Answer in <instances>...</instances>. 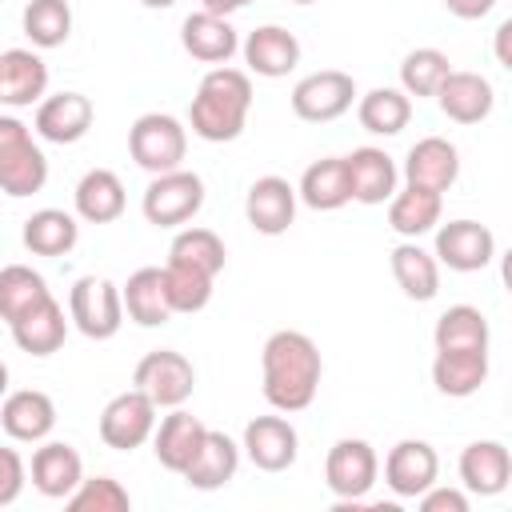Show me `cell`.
Here are the masks:
<instances>
[{
	"label": "cell",
	"mask_w": 512,
	"mask_h": 512,
	"mask_svg": "<svg viewBox=\"0 0 512 512\" xmlns=\"http://www.w3.org/2000/svg\"><path fill=\"white\" fill-rule=\"evenodd\" d=\"M252 112V76L228 64H216L204 72L192 104H188V124L192 136L208 144H228L244 132Z\"/></svg>",
	"instance_id": "cell-2"
},
{
	"label": "cell",
	"mask_w": 512,
	"mask_h": 512,
	"mask_svg": "<svg viewBox=\"0 0 512 512\" xmlns=\"http://www.w3.org/2000/svg\"><path fill=\"white\" fill-rule=\"evenodd\" d=\"M204 208V180L188 168H172L148 180L140 212L156 228H184Z\"/></svg>",
	"instance_id": "cell-6"
},
{
	"label": "cell",
	"mask_w": 512,
	"mask_h": 512,
	"mask_svg": "<svg viewBox=\"0 0 512 512\" xmlns=\"http://www.w3.org/2000/svg\"><path fill=\"white\" fill-rule=\"evenodd\" d=\"M432 344L436 352H456V348H476V352H488L492 344V328H488V316L472 304H452L436 316V328H432Z\"/></svg>",
	"instance_id": "cell-35"
},
{
	"label": "cell",
	"mask_w": 512,
	"mask_h": 512,
	"mask_svg": "<svg viewBox=\"0 0 512 512\" xmlns=\"http://www.w3.org/2000/svg\"><path fill=\"white\" fill-rule=\"evenodd\" d=\"M376 480H380V456H376V448L368 440L344 436V440H336L328 448V456H324V484L336 496V508L360 504L372 492Z\"/></svg>",
	"instance_id": "cell-5"
},
{
	"label": "cell",
	"mask_w": 512,
	"mask_h": 512,
	"mask_svg": "<svg viewBox=\"0 0 512 512\" xmlns=\"http://www.w3.org/2000/svg\"><path fill=\"white\" fill-rule=\"evenodd\" d=\"M204 432H208V424L200 416L184 412V404L180 408H168V416L156 420V428H152V452H156L160 468H168V472L180 476L192 464V456L200 452Z\"/></svg>",
	"instance_id": "cell-19"
},
{
	"label": "cell",
	"mask_w": 512,
	"mask_h": 512,
	"mask_svg": "<svg viewBox=\"0 0 512 512\" xmlns=\"http://www.w3.org/2000/svg\"><path fill=\"white\" fill-rule=\"evenodd\" d=\"M452 72V60L440 48H412L400 60V92L404 96H436L440 80Z\"/></svg>",
	"instance_id": "cell-41"
},
{
	"label": "cell",
	"mask_w": 512,
	"mask_h": 512,
	"mask_svg": "<svg viewBox=\"0 0 512 512\" xmlns=\"http://www.w3.org/2000/svg\"><path fill=\"white\" fill-rule=\"evenodd\" d=\"M444 8L456 16V20H480L496 8V0H444Z\"/></svg>",
	"instance_id": "cell-45"
},
{
	"label": "cell",
	"mask_w": 512,
	"mask_h": 512,
	"mask_svg": "<svg viewBox=\"0 0 512 512\" xmlns=\"http://www.w3.org/2000/svg\"><path fill=\"white\" fill-rule=\"evenodd\" d=\"M68 320L88 340H112L124 324L120 284H112L108 276H80L68 292Z\"/></svg>",
	"instance_id": "cell-7"
},
{
	"label": "cell",
	"mask_w": 512,
	"mask_h": 512,
	"mask_svg": "<svg viewBox=\"0 0 512 512\" xmlns=\"http://www.w3.org/2000/svg\"><path fill=\"white\" fill-rule=\"evenodd\" d=\"M160 272H164V300H168L172 316H192V312H204L208 308L216 276L196 272V268L176 264V260H168Z\"/></svg>",
	"instance_id": "cell-38"
},
{
	"label": "cell",
	"mask_w": 512,
	"mask_h": 512,
	"mask_svg": "<svg viewBox=\"0 0 512 512\" xmlns=\"http://www.w3.org/2000/svg\"><path fill=\"white\" fill-rule=\"evenodd\" d=\"M48 184V156L36 144L32 128L16 116H0V192L32 196Z\"/></svg>",
	"instance_id": "cell-3"
},
{
	"label": "cell",
	"mask_w": 512,
	"mask_h": 512,
	"mask_svg": "<svg viewBox=\"0 0 512 512\" xmlns=\"http://www.w3.org/2000/svg\"><path fill=\"white\" fill-rule=\"evenodd\" d=\"M124 180L112 172V168H88L80 180H76V192H72V208H76V220L84 224H112L124 216Z\"/></svg>",
	"instance_id": "cell-26"
},
{
	"label": "cell",
	"mask_w": 512,
	"mask_h": 512,
	"mask_svg": "<svg viewBox=\"0 0 512 512\" xmlns=\"http://www.w3.org/2000/svg\"><path fill=\"white\" fill-rule=\"evenodd\" d=\"M20 28L32 40V48H60L72 36V8L68 0H28Z\"/></svg>",
	"instance_id": "cell-39"
},
{
	"label": "cell",
	"mask_w": 512,
	"mask_h": 512,
	"mask_svg": "<svg viewBox=\"0 0 512 512\" xmlns=\"http://www.w3.org/2000/svg\"><path fill=\"white\" fill-rule=\"evenodd\" d=\"M432 100L440 104V112H444L448 120H456V124H480V120H488V116H492L496 92H492L488 76H480V72H464V68H452V72L440 80V88H436V96H432Z\"/></svg>",
	"instance_id": "cell-18"
},
{
	"label": "cell",
	"mask_w": 512,
	"mask_h": 512,
	"mask_svg": "<svg viewBox=\"0 0 512 512\" xmlns=\"http://www.w3.org/2000/svg\"><path fill=\"white\" fill-rule=\"evenodd\" d=\"M48 92V64L32 48H8L0 52V104L4 108H28L40 104Z\"/></svg>",
	"instance_id": "cell-23"
},
{
	"label": "cell",
	"mask_w": 512,
	"mask_h": 512,
	"mask_svg": "<svg viewBox=\"0 0 512 512\" xmlns=\"http://www.w3.org/2000/svg\"><path fill=\"white\" fill-rule=\"evenodd\" d=\"M240 52H244L248 72L264 76V80H280L300 64V40H296V32H288L280 24L252 28L248 40L240 44Z\"/></svg>",
	"instance_id": "cell-22"
},
{
	"label": "cell",
	"mask_w": 512,
	"mask_h": 512,
	"mask_svg": "<svg viewBox=\"0 0 512 512\" xmlns=\"http://www.w3.org/2000/svg\"><path fill=\"white\" fill-rule=\"evenodd\" d=\"M32 488L48 500H68L72 488L84 480V460L68 440H40V448L32 452L28 464Z\"/></svg>",
	"instance_id": "cell-17"
},
{
	"label": "cell",
	"mask_w": 512,
	"mask_h": 512,
	"mask_svg": "<svg viewBox=\"0 0 512 512\" xmlns=\"http://www.w3.org/2000/svg\"><path fill=\"white\" fill-rule=\"evenodd\" d=\"M4 392H8V364L0 360V396H4Z\"/></svg>",
	"instance_id": "cell-49"
},
{
	"label": "cell",
	"mask_w": 512,
	"mask_h": 512,
	"mask_svg": "<svg viewBox=\"0 0 512 512\" xmlns=\"http://www.w3.org/2000/svg\"><path fill=\"white\" fill-rule=\"evenodd\" d=\"M244 220L260 236H284L296 220V188L284 176H260L244 192Z\"/></svg>",
	"instance_id": "cell-15"
},
{
	"label": "cell",
	"mask_w": 512,
	"mask_h": 512,
	"mask_svg": "<svg viewBox=\"0 0 512 512\" xmlns=\"http://www.w3.org/2000/svg\"><path fill=\"white\" fill-rule=\"evenodd\" d=\"M440 476V456L428 440H396L384 456V484L392 488V496L400 500H416L424 488H432Z\"/></svg>",
	"instance_id": "cell-12"
},
{
	"label": "cell",
	"mask_w": 512,
	"mask_h": 512,
	"mask_svg": "<svg viewBox=\"0 0 512 512\" xmlns=\"http://www.w3.org/2000/svg\"><path fill=\"white\" fill-rule=\"evenodd\" d=\"M344 168H348V184H352V200L356 204H388V196L396 192L400 184V168L396 160L384 152V148H352L344 156Z\"/></svg>",
	"instance_id": "cell-20"
},
{
	"label": "cell",
	"mask_w": 512,
	"mask_h": 512,
	"mask_svg": "<svg viewBox=\"0 0 512 512\" xmlns=\"http://www.w3.org/2000/svg\"><path fill=\"white\" fill-rule=\"evenodd\" d=\"M64 504L72 512H128L132 496L116 476H84Z\"/></svg>",
	"instance_id": "cell-42"
},
{
	"label": "cell",
	"mask_w": 512,
	"mask_h": 512,
	"mask_svg": "<svg viewBox=\"0 0 512 512\" xmlns=\"http://www.w3.org/2000/svg\"><path fill=\"white\" fill-rule=\"evenodd\" d=\"M432 384L440 396H452V400L476 396L488 384V352H476V348L436 352L432 356Z\"/></svg>",
	"instance_id": "cell-30"
},
{
	"label": "cell",
	"mask_w": 512,
	"mask_h": 512,
	"mask_svg": "<svg viewBox=\"0 0 512 512\" xmlns=\"http://www.w3.org/2000/svg\"><path fill=\"white\" fill-rule=\"evenodd\" d=\"M512 480V456L504 440H472L460 452V484L472 496H500Z\"/></svg>",
	"instance_id": "cell-25"
},
{
	"label": "cell",
	"mask_w": 512,
	"mask_h": 512,
	"mask_svg": "<svg viewBox=\"0 0 512 512\" xmlns=\"http://www.w3.org/2000/svg\"><path fill=\"white\" fill-rule=\"evenodd\" d=\"M456 176H460V152L444 136H424L404 156V180L416 184V188L448 192L456 184Z\"/></svg>",
	"instance_id": "cell-24"
},
{
	"label": "cell",
	"mask_w": 512,
	"mask_h": 512,
	"mask_svg": "<svg viewBox=\"0 0 512 512\" xmlns=\"http://www.w3.org/2000/svg\"><path fill=\"white\" fill-rule=\"evenodd\" d=\"M508 36H512V24L504 20V24L496 28V60H500V68H512V56H508Z\"/></svg>",
	"instance_id": "cell-47"
},
{
	"label": "cell",
	"mask_w": 512,
	"mask_h": 512,
	"mask_svg": "<svg viewBox=\"0 0 512 512\" xmlns=\"http://www.w3.org/2000/svg\"><path fill=\"white\" fill-rule=\"evenodd\" d=\"M92 120H96V108L84 92H56V96H44L36 104L32 128L48 144H76L88 136Z\"/></svg>",
	"instance_id": "cell-14"
},
{
	"label": "cell",
	"mask_w": 512,
	"mask_h": 512,
	"mask_svg": "<svg viewBox=\"0 0 512 512\" xmlns=\"http://www.w3.org/2000/svg\"><path fill=\"white\" fill-rule=\"evenodd\" d=\"M240 448L260 472H288L300 456V436L284 416H252L244 424Z\"/></svg>",
	"instance_id": "cell-13"
},
{
	"label": "cell",
	"mask_w": 512,
	"mask_h": 512,
	"mask_svg": "<svg viewBox=\"0 0 512 512\" xmlns=\"http://www.w3.org/2000/svg\"><path fill=\"white\" fill-rule=\"evenodd\" d=\"M440 212H444V192H432V188L404 184L388 196V228L404 240L432 232L440 224Z\"/></svg>",
	"instance_id": "cell-29"
},
{
	"label": "cell",
	"mask_w": 512,
	"mask_h": 512,
	"mask_svg": "<svg viewBox=\"0 0 512 512\" xmlns=\"http://www.w3.org/2000/svg\"><path fill=\"white\" fill-rule=\"evenodd\" d=\"M24 484H28V464L20 460L16 448H0V508L16 504Z\"/></svg>",
	"instance_id": "cell-43"
},
{
	"label": "cell",
	"mask_w": 512,
	"mask_h": 512,
	"mask_svg": "<svg viewBox=\"0 0 512 512\" xmlns=\"http://www.w3.org/2000/svg\"><path fill=\"white\" fill-rule=\"evenodd\" d=\"M128 152L132 160L160 176V172H172V168H184V156H188V128L172 116V112H144L132 120L128 128Z\"/></svg>",
	"instance_id": "cell-4"
},
{
	"label": "cell",
	"mask_w": 512,
	"mask_h": 512,
	"mask_svg": "<svg viewBox=\"0 0 512 512\" xmlns=\"http://www.w3.org/2000/svg\"><path fill=\"white\" fill-rule=\"evenodd\" d=\"M324 360L308 332L280 328L260 352V392L276 412H304L320 392Z\"/></svg>",
	"instance_id": "cell-1"
},
{
	"label": "cell",
	"mask_w": 512,
	"mask_h": 512,
	"mask_svg": "<svg viewBox=\"0 0 512 512\" xmlns=\"http://www.w3.org/2000/svg\"><path fill=\"white\" fill-rule=\"evenodd\" d=\"M236 468H240V444H236L228 432L208 428L200 452L192 456V464H188L180 476H184V484L196 488V492H216V488H224V484L236 476Z\"/></svg>",
	"instance_id": "cell-27"
},
{
	"label": "cell",
	"mask_w": 512,
	"mask_h": 512,
	"mask_svg": "<svg viewBox=\"0 0 512 512\" xmlns=\"http://www.w3.org/2000/svg\"><path fill=\"white\" fill-rule=\"evenodd\" d=\"M140 4H144V8H156V12H164V8H172L176 0H140Z\"/></svg>",
	"instance_id": "cell-48"
},
{
	"label": "cell",
	"mask_w": 512,
	"mask_h": 512,
	"mask_svg": "<svg viewBox=\"0 0 512 512\" xmlns=\"http://www.w3.org/2000/svg\"><path fill=\"white\" fill-rule=\"evenodd\" d=\"M8 328H12V340H16L20 352H28V356H52V352L64 348L68 316H64V308L56 304V296H48V300H40L36 308H28L24 316H16Z\"/></svg>",
	"instance_id": "cell-28"
},
{
	"label": "cell",
	"mask_w": 512,
	"mask_h": 512,
	"mask_svg": "<svg viewBox=\"0 0 512 512\" xmlns=\"http://www.w3.org/2000/svg\"><path fill=\"white\" fill-rule=\"evenodd\" d=\"M292 4H316V0H292Z\"/></svg>",
	"instance_id": "cell-50"
},
{
	"label": "cell",
	"mask_w": 512,
	"mask_h": 512,
	"mask_svg": "<svg viewBox=\"0 0 512 512\" xmlns=\"http://www.w3.org/2000/svg\"><path fill=\"white\" fill-rule=\"evenodd\" d=\"M24 248L32 256H68L80 240V224L72 212L64 208H40L24 220V232H20Z\"/></svg>",
	"instance_id": "cell-34"
},
{
	"label": "cell",
	"mask_w": 512,
	"mask_h": 512,
	"mask_svg": "<svg viewBox=\"0 0 512 512\" xmlns=\"http://www.w3.org/2000/svg\"><path fill=\"white\" fill-rule=\"evenodd\" d=\"M296 200H304L312 212H336L352 200V184H348V168L344 156H324L312 160L296 184Z\"/></svg>",
	"instance_id": "cell-31"
},
{
	"label": "cell",
	"mask_w": 512,
	"mask_h": 512,
	"mask_svg": "<svg viewBox=\"0 0 512 512\" xmlns=\"http://www.w3.org/2000/svg\"><path fill=\"white\" fill-rule=\"evenodd\" d=\"M156 412L160 408L140 388H124L100 412V440L108 448H116V452H132V448H140V444L152 440V428L160 420Z\"/></svg>",
	"instance_id": "cell-10"
},
{
	"label": "cell",
	"mask_w": 512,
	"mask_h": 512,
	"mask_svg": "<svg viewBox=\"0 0 512 512\" xmlns=\"http://www.w3.org/2000/svg\"><path fill=\"white\" fill-rule=\"evenodd\" d=\"M168 260L188 264V268L208 272V276H220V272H224V264H228V248H224V240H220L212 228L188 224V228H180V232L172 236Z\"/></svg>",
	"instance_id": "cell-37"
},
{
	"label": "cell",
	"mask_w": 512,
	"mask_h": 512,
	"mask_svg": "<svg viewBox=\"0 0 512 512\" xmlns=\"http://www.w3.org/2000/svg\"><path fill=\"white\" fill-rule=\"evenodd\" d=\"M356 120L372 136H396L412 120V96H404L400 88H372L356 100Z\"/></svg>",
	"instance_id": "cell-36"
},
{
	"label": "cell",
	"mask_w": 512,
	"mask_h": 512,
	"mask_svg": "<svg viewBox=\"0 0 512 512\" xmlns=\"http://www.w3.org/2000/svg\"><path fill=\"white\" fill-rule=\"evenodd\" d=\"M420 512H468V492L464 488H444V484H432L416 496Z\"/></svg>",
	"instance_id": "cell-44"
},
{
	"label": "cell",
	"mask_w": 512,
	"mask_h": 512,
	"mask_svg": "<svg viewBox=\"0 0 512 512\" xmlns=\"http://www.w3.org/2000/svg\"><path fill=\"white\" fill-rule=\"evenodd\" d=\"M432 256L452 272H480L496 256V236L480 220H448V224H436Z\"/></svg>",
	"instance_id": "cell-11"
},
{
	"label": "cell",
	"mask_w": 512,
	"mask_h": 512,
	"mask_svg": "<svg viewBox=\"0 0 512 512\" xmlns=\"http://www.w3.org/2000/svg\"><path fill=\"white\" fill-rule=\"evenodd\" d=\"M132 388H140L156 408H180L196 388V368H192V360L184 352L156 348L136 364Z\"/></svg>",
	"instance_id": "cell-8"
},
{
	"label": "cell",
	"mask_w": 512,
	"mask_h": 512,
	"mask_svg": "<svg viewBox=\"0 0 512 512\" xmlns=\"http://www.w3.org/2000/svg\"><path fill=\"white\" fill-rule=\"evenodd\" d=\"M180 44H184V52L192 56V60H200V64H228L236 52H240V36H236V28H232V20L228 16H216V12H192V16H184V24H180Z\"/></svg>",
	"instance_id": "cell-21"
},
{
	"label": "cell",
	"mask_w": 512,
	"mask_h": 512,
	"mask_svg": "<svg viewBox=\"0 0 512 512\" xmlns=\"http://www.w3.org/2000/svg\"><path fill=\"white\" fill-rule=\"evenodd\" d=\"M252 0H200V8L204 12H216V16H232V12H240V8H248Z\"/></svg>",
	"instance_id": "cell-46"
},
{
	"label": "cell",
	"mask_w": 512,
	"mask_h": 512,
	"mask_svg": "<svg viewBox=\"0 0 512 512\" xmlns=\"http://www.w3.org/2000/svg\"><path fill=\"white\" fill-rule=\"evenodd\" d=\"M388 264H392V276L400 284V292L408 300H432L440 292V264L428 248H420L416 240H404L388 252Z\"/></svg>",
	"instance_id": "cell-32"
},
{
	"label": "cell",
	"mask_w": 512,
	"mask_h": 512,
	"mask_svg": "<svg viewBox=\"0 0 512 512\" xmlns=\"http://www.w3.org/2000/svg\"><path fill=\"white\" fill-rule=\"evenodd\" d=\"M120 300H124V316L140 328H160L172 316V308L164 300V272L160 268H136L128 276V284H120Z\"/></svg>",
	"instance_id": "cell-33"
},
{
	"label": "cell",
	"mask_w": 512,
	"mask_h": 512,
	"mask_svg": "<svg viewBox=\"0 0 512 512\" xmlns=\"http://www.w3.org/2000/svg\"><path fill=\"white\" fill-rule=\"evenodd\" d=\"M48 296L52 292L36 268H28V264H4L0 268V320L12 324L16 316H24L28 308H36Z\"/></svg>",
	"instance_id": "cell-40"
},
{
	"label": "cell",
	"mask_w": 512,
	"mask_h": 512,
	"mask_svg": "<svg viewBox=\"0 0 512 512\" xmlns=\"http://www.w3.org/2000/svg\"><path fill=\"white\" fill-rule=\"evenodd\" d=\"M288 100H292V112L300 120L328 124V120H340L356 104V80L340 68H320V72L300 76Z\"/></svg>",
	"instance_id": "cell-9"
},
{
	"label": "cell",
	"mask_w": 512,
	"mask_h": 512,
	"mask_svg": "<svg viewBox=\"0 0 512 512\" xmlns=\"http://www.w3.org/2000/svg\"><path fill=\"white\" fill-rule=\"evenodd\" d=\"M0 428H4L16 444H40V440H48L52 428H56V404H52V396L40 392V388L4 392Z\"/></svg>",
	"instance_id": "cell-16"
}]
</instances>
